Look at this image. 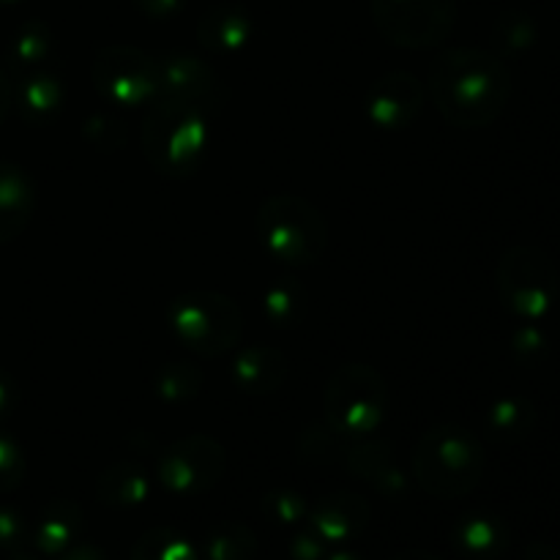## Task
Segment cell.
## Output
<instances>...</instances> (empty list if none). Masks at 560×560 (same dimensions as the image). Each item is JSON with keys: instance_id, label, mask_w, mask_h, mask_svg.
I'll use <instances>...</instances> for the list:
<instances>
[{"instance_id": "6da1fadb", "label": "cell", "mask_w": 560, "mask_h": 560, "mask_svg": "<svg viewBox=\"0 0 560 560\" xmlns=\"http://www.w3.org/2000/svg\"><path fill=\"white\" fill-rule=\"evenodd\" d=\"M432 98L454 126H487L503 113L512 80L501 60L485 49H452L432 66Z\"/></svg>"}, {"instance_id": "7a4b0ae2", "label": "cell", "mask_w": 560, "mask_h": 560, "mask_svg": "<svg viewBox=\"0 0 560 560\" xmlns=\"http://www.w3.org/2000/svg\"><path fill=\"white\" fill-rule=\"evenodd\" d=\"M485 474V452L463 430H438L416 452V476L438 498H463L476 490Z\"/></svg>"}, {"instance_id": "3957f363", "label": "cell", "mask_w": 560, "mask_h": 560, "mask_svg": "<svg viewBox=\"0 0 560 560\" xmlns=\"http://www.w3.org/2000/svg\"><path fill=\"white\" fill-rule=\"evenodd\" d=\"M498 290L503 301L523 317H541L556 304L558 273L550 257L530 246L509 252L498 268Z\"/></svg>"}, {"instance_id": "277c9868", "label": "cell", "mask_w": 560, "mask_h": 560, "mask_svg": "<svg viewBox=\"0 0 560 560\" xmlns=\"http://www.w3.org/2000/svg\"><path fill=\"white\" fill-rule=\"evenodd\" d=\"M262 238L288 262H312L323 249L326 230L315 208L299 197H273L260 211Z\"/></svg>"}, {"instance_id": "5b68a950", "label": "cell", "mask_w": 560, "mask_h": 560, "mask_svg": "<svg viewBox=\"0 0 560 560\" xmlns=\"http://www.w3.org/2000/svg\"><path fill=\"white\" fill-rule=\"evenodd\" d=\"M372 16L394 44L430 47L452 27L454 0H372Z\"/></svg>"}, {"instance_id": "8992f818", "label": "cell", "mask_w": 560, "mask_h": 560, "mask_svg": "<svg viewBox=\"0 0 560 560\" xmlns=\"http://www.w3.org/2000/svg\"><path fill=\"white\" fill-rule=\"evenodd\" d=\"M145 145L156 167H195V156L202 151V126L197 120V109L162 102L159 113H153L145 124Z\"/></svg>"}, {"instance_id": "52a82bcc", "label": "cell", "mask_w": 560, "mask_h": 560, "mask_svg": "<svg viewBox=\"0 0 560 560\" xmlns=\"http://www.w3.org/2000/svg\"><path fill=\"white\" fill-rule=\"evenodd\" d=\"M328 419L342 432H370L383 416L386 405V392L383 383L377 381L375 372L361 370H342L328 386Z\"/></svg>"}, {"instance_id": "ba28073f", "label": "cell", "mask_w": 560, "mask_h": 560, "mask_svg": "<svg viewBox=\"0 0 560 560\" xmlns=\"http://www.w3.org/2000/svg\"><path fill=\"white\" fill-rule=\"evenodd\" d=\"M96 85L115 102L137 104L156 88V69L137 49L115 47L98 55Z\"/></svg>"}, {"instance_id": "9c48e42d", "label": "cell", "mask_w": 560, "mask_h": 560, "mask_svg": "<svg viewBox=\"0 0 560 560\" xmlns=\"http://www.w3.org/2000/svg\"><path fill=\"white\" fill-rule=\"evenodd\" d=\"M211 304L213 295H195L189 301H180L173 315V326L178 328L180 337L189 342V348L200 350V353H219L238 334V315L211 323V317H208Z\"/></svg>"}, {"instance_id": "30bf717a", "label": "cell", "mask_w": 560, "mask_h": 560, "mask_svg": "<svg viewBox=\"0 0 560 560\" xmlns=\"http://www.w3.org/2000/svg\"><path fill=\"white\" fill-rule=\"evenodd\" d=\"M213 457L219 454L213 452H195L191 443H186V448H178L167 457L162 468V479L170 490L175 492H202L219 479L222 474V459L213 463Z\"/></svg>"}, {"instance_id": "8fae6325", "label": "cell", "mask_w": 560, "mask_h": 560, "mask_svg": "<svg viewBox=\"0 0 560 560\" xmlns=\"http://www.w3.org/2000/svg\"><path fill=\"white\" fill-rule=\"evenodd\" d=\"M33 189L25 173L11 164H0V244L22 233L31 219Z\"/></svg>"}, {"instance_id": "7c38bea8", "label": "cell", "mask_w": 560, "mask_h": 560, "mask_svg": "<svg viewBox=\"0 0 560 560\" xmlns=\"http://www.w3.org/2000/svg\"><path fill=\"white\" fill-rule=\"evenodd\" d=\"M366 523V506L350 495H334L315 512V530L323 541H345Z\"/></svg>"}, {"instance_id": "4fadbf2b", "label": "cell", "mask_w": 560, "mask_h": 560, "mask_svg": "<svg viewBox=\"0 0 560 560\" xmlns=\"http://www.w3.org/2000/svg\"><path fill=\"white\" fill-rule=\"evenodd\" d=\"M457 545L465 556L487 560L501 556V550L506 547V534L495 520L474 517L457 528Z\"/></svg>"}, {"instance_id": "5bb4252c", "label": "cell", "mask_w": 560, "mask_h": 560, "mask_svg": "<svg viewBox=\"0 0 560 560\" xmlns=\"http://www.w3.org/2000/svg\"><path fill=\"white\" fill-rule=\"evenodd\" d=\"M131 560H197V556L195 547L184 536L167 528H156L137 541Z\"/></svg>"}, {"instance_id": "9a60e30c", "label": "cell", "mask_w": 560, "mask_h": 560, "mask_svg": "<svg viewBox=\"0 0 560 560\" xmlns=\"http://www.w3.org/2000/svg\"><path fill=\"white\" fill-rule=\"evenodd\" d=\"M77 525H80V517H77L71 509L58 506L55 512H49L47 517L42 520L36 534V545L44 556H58V552L69 550V541L74 536Z\"/></svg>"}, {"instance_id": "2e32d148", "label": "cell", "mask_w": 560, "mask_h": 560, "mask_svg": "<svg viewBox=\"0 0 560 560\" xmlns=\"http://www.w3.org/2000/svg\"><path fill=\"white\" fill-rule=\"evenodd\" d=\"M419 104H421V96L416 85L410 88L405 96H397V77L386 80V85H383V96L372 98V109H375L377 118L388 126H397L399 120L413 115L416 109H419Z\"/></svg>"}, {"instance_id": "e0dca14e", "label": "cell", "mask_w": 560, "mask_h": 560, "mask_svg": "<svg viewBox=\"0 0 560 560\" xmlns=\"http://www.w3.org/2000/svg\"><path fill=\"white\" fill-rule=\"evenodd\" d=\"M255 556V536L241 525L217 530L208 541V560H252Z\"/></svg>"}, {"instance_id": "ac0fdd59", "label": "cell", "mask_w": 560, "mask_h": 560, "mask_svg": "<svg viewBox=\"0 0 560 560\" xmlns=\"http://www.w3.org/2000/svg\"><path fill=\"white\" fill-rule=\"evenodd\" d=\"M25 476V459L22 452L9 441V438L0 435V492L14 490L16 485Z\"/></svg>"}, {"instance_id": "d6986e66", "label": "cell", "mask_w": 560, "mask_h": 560, "mask_svg": "<svg viewBox=\"0 0 560 560\" xmlns=\"http://www.w3.org/2000/svg\"><path fill=\"white\" fill-rule=\"evenodd\" d=\"M22 539H25V530H22V520L14 512L3 509L0 512V547L3 550H20Z\"/></svg>"}, {"instance_id": "ffe728a7", "label": "cell", "mask_w": 560, "mask_h": 560, "mask_svg": "<svg viewBox=\"0 0 560 560\" xmlns=\"http://www.w3.org/2000/svg\"><path fill=\"white\" fill-rule=\"evenodd\" d=\"M295 560H326V541L323 536H299L293 547Z\"/></svg>"}, {"instance_id": "44dd1931", "label": "cell", "mask_w": 560, "mask_h": 560, "mask_svg": "<svg viewBox=\"0 0 560 560\" xmlns=\"http://www.w3.org/2000/svg\"><path fill=\"white\" fill-rule=\"evenodd\" d=\"M58 560H107L102 556V550L93 545H80V547H69V550L60 552Z\"/></svg>"}, {"instance_id": "7402d4cb", "label": "cell", "mask_w": 560, "mask_h": 560, "mask_svg": "<svg viewBox=\"0 0 560 560\" xmlns=\"http://www.w3.org/2000/svg\"><path fill=\"white\" fill-rule=\"evenodd\" d=\"M523 410L525 408H517V405H514V402L501 405V408L495 410V421H501L503 430H506V427H509V430H512V432H517L520 427L514 424V421H517V416H523Z\"/></svg>"}, {"instance_id": "603a6c76", "label": "cell", "mask_w": 560, "mask_h": 560, "mask_svg": "<svg viewBox=\"0 0 560 560\" xmlns=\"http://www.w3.org/2000/svg\"><path fill=\"white\" fill-rule=\"evenodd\" d=\"M145 11H153V14H167V11L178 9L180 0H137Z\"/></svg>"}, {"instance_id": "cb8c5ba5", "label": "cell", "mask_w": 560, "mask_h": 560, "mask_svg": "<svg viewBox=\"0 0 560 560\" xmlns=\"http://www.w3.org/2000/svg\"><path fill=\"white\" fill-rule=\"evenodd\" d=\"M9 104H11L9 82H5L3 71H0V120H3V118H5V113H9Z\"/></svg>"}, {"instance_id": "d4e9b609", "label": "cell", "mask_w": 560, "mask_h": 560, "mask_svg": "<svg viewBox=\"0 0 560 560\" xmlns=\"http://www.w3.org/2000/svg\"><path fill=\"white\" fill-rule=\"evenodd\" d=\"M392 560H441V558H435V556H427V552H402V556H394Z\"/></svg>"}, {"instance_id": "484cf974", "label": "cell", "mask_w": 560, "mask_h": 560, "mask_svg": "<svg viewBox=\"0 0 560 560\" xmlns=\"http://www.w3.org/2000/svg\"><path fill=\"white\" fill-rule=\"evenodd\" d=\"M326 560H361L353 552H334V556H326Z\"/></svg>"}, {"instance_id": "4316f807", "label": "cell", "mask_w": 560, "mask_h": 560, "mask_svg": "<svg viewBox=\"0 0 560 560\" xmlns=\"http://www.w3.org/2000/svg\"><path fill=\"white\" fill-rule=\"evenodd\" d=\"M9 560H33V558H27V556H22V552H14V556H11Z\"/></svg>"}, {"instance_id": "83f0119b", "label": "cell", "mask_w": 560, "mask_h": 560, "mask_svg": "<svg viewBox=\"0 0 560 560\" xmlns=\"http://www.w3.org/2000/svg\"><path fill=\"white\" fill-rule=\"evenodd\" d=\"M0 3H20V0H0Z\"/></svg>"}]
</instances>
